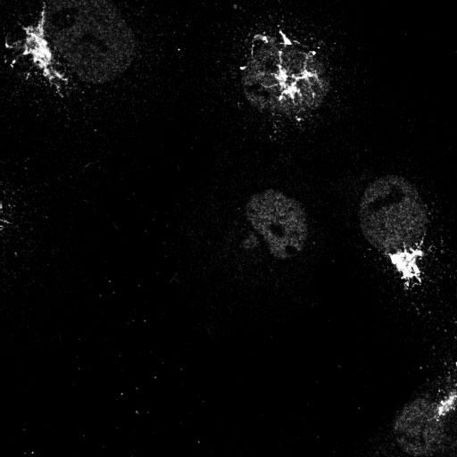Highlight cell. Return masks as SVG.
Returning a JSON list of instances; mask_svg holds the SVG:
<instances>
[{"instance_id":"1","label":"cell","mask_w":457,"mask_h":457,"mask_svg":"<svg viewBox=\"0 0 457 457\" xmlns=\"http://www.w3.org/2000/svg\"><path fill=\"white\" fill-rule=\"evenodd\" d=\"M24 30L23 54L49 80H65L62 68L64 74L103 84L125 72L137 54L135 33L106 1L46 2L36 24Z\"/></svg>"},{"instance_id":"2","label":"cell","mask_w":457,"mask_h":457,"mask_svg":"<svg viewBox=\"0 0 457 457\" xmlns=\"http://www.w3.org/2000/svg\"><path fill=\"white\" fill-rule=\"evenodd\" d=\"M241 84L252 106L286 117L319 109L330 89L320 54L281 29L252 37Z\"/></svg>"},{"instance_id":"3","label":"cell","mask_w":457,"mask_h":457,"mask_svg":"<svg viewBox=\"0 0 457 457\" xmlns=\"http://www.w3.org/2000/svg\"><path fill=\"white\" fill-rule=\"evenodd\" d=\"M358 220L368 243L387 255L405 279L418 275L428 212L411 181L386 174L370 182L359 201Z\"/></svg>"},{"instance_id":"4","label":"cell","mask_w":457,"mask_h":457,"mask_svg":"<svg viewBox=\"0 0 457 457\" xmlns=\"http://www.w3.org/2000/svg\"><path fill=\"white\" fill-rule=\"evenodd\" d=\"M245 214L275 258L287 260L304 249L309 237L307 212L295 197L278 189H263L249 197Z\"/></svg>"}]
</instances>
